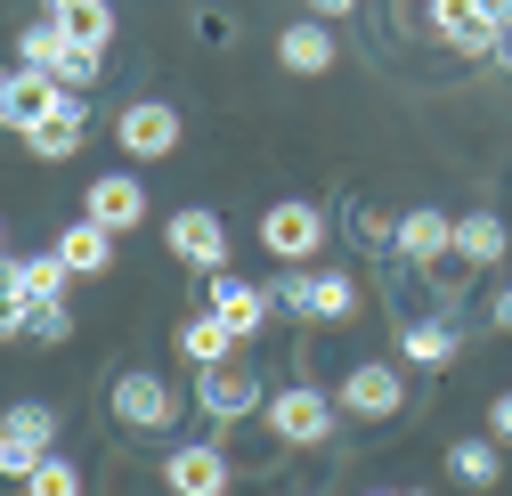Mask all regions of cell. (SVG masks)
Segmentation results:
<instances>
[{"mask_svg":"<svg viewBox=\"0 0 512 496\" xmlns=\"http://www.w3.org/2000/svg\"><path fill=\"white\" fill-rule=\"evenodd\" d=\"M196 407V391H179L171 375H155V366H122V375H106V415L114 431H139V440H179V415Z\"/></svg>","mask_w":512,"mask_h":496,"instance_id":"cell-1","label":"cell"},{"mask_svg":"<svg viewBox=\"0 0 512 496\" xmlns=\"http://www.w3.org/2000/svg\"><path fill=\"white\" fill-rule=\"evenodd\" d=\"M326 236H334V212L309 204V196H277V204L261 212V253H269L277 269H317Z\"/></svg>","mask_w":512,"mask_h":496,"instance_id":"cell-2","label":"cell"},{"mask_svg":"<svg viewBox=\"0 0 512 496\" xmlns=\"http://www.w3.org/2000/svg\"><path fill=\"white\" fill-rule=\"evenodd\" d=\"M261 415H269V431H277V448H326L334 423H342L334 391H317V383H277Z\"/></svg>","mask_w":512,"mask_h":496,"instance_id":"cell-3","label":"cell"},{"mask_svg":"<svg viewBox=\"0 0 512 496\" xmlns=\"http://www.w3.org/2000/svg\"><path fill=\"white\" fill-rule=\"evenodd\" d=\"M196 407H204L212 423H244V415H261V407H269L261 366H252L244 350H236V358H220V366H196Z\"/></svg>","mask_w":512,"mask_h":496,"instance_id":"cell-4","label":"cell"},{"mask_svg":"<svg viewBox=\"0 0 512 496\" xmlns=\"http://www.w3.org/2000/svg\"><path fill=\"white\" fill-rule=\"evenodd\" d=\"M163 244H171V261L179 269H196V277H220L228 269V220L212 204H179L163 220Z\"/></svg>","mask_w":512,"mask_h":496,"instance_id":"cell-5","label":"cell"},{"mask_svg":"<svg viewBox=\"0 0 512 496\" xmlns=\"http://www.w3.org/2000/svg\"><path fill=\"white\" fill-rule=\"evenodd\" d=\"M334 407L358 415V423H391V415H407V366H399V358H366V366H350L342 391H334Z\"/></svg>","mask_w":512,"mask_h":496,"instance_id":"cell-6","label":"cell"},{"mask_svg":"<svg viewBox=\"0 0 512 496\" xmlns=\"http://www.w3.org/2000/svg\"><path fill=\"white\" fill-rule=\"evenodd\" d=\"M179 139H187V122L163 98H131V106L114 114V147L131 155V163H163V155H179Z\"/></svg>","mask_w":512,"mask_h":496,"instance_id":"cell-7","label":"cell"},{"mask_svg":"<svg viewBox=\"0 0 512 496\" xmlns=\"http://www.w3.org/2000/svg\"><path fill=\"white\" fill-rule=\"evenodd\" d=\"M147 179L139 171H98L90 188H82V220H98V228H114V236H131V228H147Z\"/></svg>","mask_w":512,"mask_h":496,"instance_id":"cell-8","label":"cell"},{"mask_svg":"<svg viewBox=\"0 0 512 496\" xmlns=\"http://www.w3.org/2000/svg\"><path fill=\"white\" fill-rule=\"evenodd\" d=\"M163 488H171V496H228V488H236V464H228L220 440H179V448L163 456Z\"/></svg>","mask_w":512,"mask_h":496,"instance_id":"cell-9","label":"cell"},{"mask_svg":"<svg viewBox=\"0 0 512 496\" xmlns=\"http://www.w3.org/2000/svg\"><path fill=\"white\" fill-rule=\"evenodd\" d=\"M82 147H90V98L66 90V98L49 106V122H33V131H25V155H33V163H74Z\"/></svg>","mask_w":512,"mask_h":496,"instance_id":"cell-10","label":"cell"},{"mask_svg":"<svg viewBox=\"0 0 512 496\" xmlns=\"http://www.w3.org/2000/svg\"><path fill=\"white\" fill-rule=\"evenodd\" d=\"M391 261H399V269H439V261H456V220H447L439 204L399 212V244H391Z\"/></svg>","mask_w":512,"mask_h":496,"instance_id":"cell-11","label":"cell"},{"mask_svg":"<svg viewBox=\"0 0 512 496\" xmlns=\"http://www.w3.org/2000/svg\"><path fill=\"white\" fill-rule=\"evenodd\" d=\"M57 98H66V90H57L41 66H0V131H33V122H49V106Z\"/></svg>","mask_w":512,"mask_h":496,"instance_id":"cell-12","label":"cell"},{"mask_svg":"<svg viewBox=\"0 0 512 496\" xmlns=\"http://www.w3.org/2000/svg\"><path fill=\"white\" fill-rule=\"evenodd\" d=\"M204 309H212V318H228V326L252 342V334L269 326V309H277V301H269V285H244L236 269H220V277H204Z\"/></svg>","mask_w":512,"mask_h":496,"instance_id":"cell-13","label":"cell"},{"mask_svg":"<svg viewBox=\"0 0 512 496\" xmlns=\"http://www.w3.org/2000/svg\"><path fill=\"white\" fill-rule=\"evenodd\" d=\"M277 66H285V74H301V82L334 74V66H342V49H334V25H317V17H293V25L277 33Z\"/></svg>","mask_w":512,"mask_h":496,"instance_id":"cell-14","label":"cell"},{"mask_svg":"<svg viewBox=\"0 0 512 496\" xmlns=\"http://www.w3.org/2000/svg\"><path fill=\"white\" fill-rule=\"evenodd\" d=\"M464 358V334L447 318H399V366H423V375H439V366Z\"/></svg>","mask_w":512,"mask_h":496,"instance_id":"cell-15","label":"cell"},{"mask_svg":"<svg viewBox=\"0 0 512 496\" xmlns=\"http://www.w3.org/2000/svg\"><path fill=\"white\" fill-rule=\"evenodd\" d=\"M114 244H122L114 228H98V220H66V228L49 236V253L66 261L74 277H106V269H114Z\"/></svg>","mask_w":512,"mask_h":496,"instance_id":"cell-16","label":"cell"},{"mask_svg":"<svg viewBox=\"0 0 512 496\" xmlns=\"http://www.w3.org/2000/svg\"><path fill=\"white\" fill-rule=\"evenodd\" d=\"M431 33L464 57H496V25L480 17V0H431Z\"/></svg>","mask_w":512,"mask_h":496,"instance_id":"cell-17","label":"cell"},{"mask_svg":"<svg viewBox=\"0 0 512 496\" xmlns=\"http://www.w3.org/2000/svg\"><path fill=\"white\" fill-rule=\"evenodd\" d=\"M66 285H74V269L57 261V253H25V261H9V301H25V309L66 301Z\"/></svg>","mask_w":512,"mask_h":496,"instance_id":"cell-18","label":"cell"},{"mask_svg":"<svg viewBox=\"0 0 512 496\" xmlns=\"http://www.w3.org/2000/svg\"><path fill=\"white\" fill-rule=\"evenodd\" d=\"M504 253H512L504 212H464V220H456V261H464V269H504Z\"/></svg>","mask_w":512,"mask_h":496,"instance_id":"cell-19","label":"cell"},{"mask_svg":"<svg viewBox=\"0 0 512 496\" xmlns=\"http://www.w3.org/2000/svg\"><path fill=\"white\" fill-rule=\"evenodd\" d=\"M236 350H244V334H236L228 318H212V309L179 318V358H187V366H220V358H236Z\"/></svg>","mask_w":512,"mask_h":496,"instance_id":"cell-20","label":"cell"},{"mask_svg":"<svg viewBox=\"0 0 512 496\" xmlns=\"http://www.w3.org/2000/svg\"><path fill=\"white\" fill-rule=\"evenodd\" d=\"M447 480H456V488H472V496H488V488L504 480V448L488 440V431H472V440H456V448H447Z\"/></svg>","mask_w":512,"mask_h":496,"instance_id":"cell-21","label":"cell"},{"mask_svg":"<svg viewBox=\"0 0 512 496\" xmlns=\"http://www.w3.org/2000/svg\"><path fill=\"white\" fill-rule=\"evenodd\" d=\"M49 17L74 49H114V0H49Z\"/></svg>","mask_w":512,"mask_h":496,"instance_id":"cell-22","label":"cell"},{"mask_svg":"<svg viewBox=\"0 0 512 496\" xmlns=\"http://www.w3.org/2000/svg\"><path fill=\"white\" fill-rule=\"evenodd\" d=\"M358 301H366V293H358L350 269H317V277H309V326H350Z\"/></svg>","mask_w":512,"mask_h":496,"instance_id":"cell-23","label":"cell"},{"mask_svg":"<svg viewBox=\"0 0 512 496\" xmlns=\"http://www.w3.org/2000/svg\"><path fill=\"white\" fill-rule=\"evenodd\" d=\"M57 423H66V415H57L49 399H17V407H0V440H25V448H57Z\"/></svg>","mask_w":512,"mask_h":496,"instance_id":"cell-24","label":"cell"},{"mask_svg":"<svg viewBox=\"0 0 512 496\" xmlns=\"http://www.w3.org/2000/svg\"><path fill=\"white\" fill-rule=\"evenodd\" d=\"M98 74H106V49H74V41H66V49L49 57V82H57V90H82V98H90Z\"/></svg>","mask_w":512,"mask_h":496,"instance_id":"cell-25","label":"cell"},{"mask_svg":"<svg viewBox=\"0 0 512 496\" xmlns=\"http://www.w3.org/2000/svg\"><path fill=\"white\" fill-rule=\"evenodd\" d=\"M342 228L366 244V253H391V244H399V220H391V212H374L366 196H350V204H342Z\"/></svg>","mask_w":512,"mask_h":496,"instance_id":"cell-26","label":"cell"},{"mask_svg":"<svg viewBox=\"0 0 512 496\" xmlns=\"http://www.w3.org/2000/svg\"><path fill=\"white\" fill-rule=\"evenodd\" d=\"M57 49H66V33H57V17L41 9V17L17 33V66H41V74H49V57H57Z\"/></svg>","mask_w":512,"mask_h":496,"instance_id":"cell-27","label":"cell"},{"mask_svg":"<svg viewBox=\"0 0 512 496\" xmlns=\"http://www.w3.org/2000/svg\"><path fill=\"white\" fill-rule=\"evenodd\" d=\"M25 496H82V472H74V456H57V448H49V456L33 464V480H25Z\"/></svg>","mask_w":512,"mask_h":496,"instance_id":"cell-28","label":"cell"},{"mask_svg":"<svg viewBox=\"0 0 512 496\" xmlns=\"http://www.w3.org/2000/svg\"><path fill=\"white\" fill-rule=\"evenodd\" d=\"M25 342H41V350L74 342V309H66V301H49V309H25Z\"/></svg>","mask_w":512,"mask_h":496,"instance_id":"cell-29","label":"cell"},{"mask_svg":"<svg viewBox=\"0 0 512 496\" xmlns=\"http://www.w3.org/2000/svg\"><path fill=\"white\" fill-rule=\"evenodd\" d=\"M309 277L317 269H277V285H269V301L285 309V318H301V326H309Z\"/></svg>","mask_w":512,"mask_h":496,"instance_id":"cell-30","label":"cell"},{"mask_svg":"<svg viewBox=\"0 0 512 496\" xmlns=\"http://www.w3.org/2000/svg\"><path fill=\"white\" fill-rule=\"evenodd\" d=\"M33 464H41V448H25V440H0V480H33Z\"/></svg>","mask_w":512,"mask_h":496,"instance_id":"cell-31","label":"cell"},{"mask_svg":"<svg viewBox=\"0 0 512 496\" xmlns=\"http://www.w3.org/2000/svg\"><path fill=\"white\" fill-rule=\"evenodd\" d=\"M488 440H496V448H512V391H496V399H488Z\"/></svg>","mask_w":512,"mask_h":496,"instance_id":"cell-32","label":"cell"},{"mask_svg":"<svg viewBox=\"0 0 512 496\" xmlns=\"http://www.w3.org/2000/svg\"><path fill=\"white\" fill-rule=\"evenodd\" d=\"M358 9V0H301V17H317V25H342Z\"/></svg>","mask_w":512,"mask_h":496,"instance_id":"cell-33","label":"cell"},{"mask_svg":"<svg viewBox=\"0 0 512 496\" xmlns=\"http://www.w3.org/2000/svg\"><path fill=\"white\" fill-rule=\"evenodd\" d=\"M0 342H25V301L0 293Z\"/></svg>","mask_w":512,"mask_h":496,"instance_id":"cell-34","label":"cell"},{"mask_svg":"<svg viewBox=\"0 0 512 496\" xmlns=\"http://www.w3.org/2000/svg\"><path fill=\"white\" fill-rule=\"evenodd\" d=\"M488 326H496V334H512V277H504V285H496V301H488Z\"/></svg>","mask_w":512,"mask_h":496,"instance_id":"cell-35","label":"cell"},{"mask_svg":"<svg viewBox=\"0 0 512 496\" xmlns=\"http://www.w3.org/2000/svg\"><path fill=\"white\" fill-rule=\"evenodd\" d=\"M496 66H504V74H512V33H504V41H496Z\"/></svg>","mask_w":512,"mask_h":496,"instance_id":"cell-36","label":"cell"},{"mask_svg":"<svg viewBox=\"0 0 512 496\" xmlns=\"http://www.w3.org/2000/svg\"><path fill=\"white\" fill-rule=\"evenodd\" d=\"M0 253H9V220H0Z\"/></svg>","mask_w":512,"mask_h":496,"instance_id":"cell-37","label":"cell"},{"mask_svg":"<svg viewBox=\"0 0 512 496\" xmlns=\"http://www.w3.org/2000/svg\"><path fill=\"white\" fill-rule=\"evenodd\" d=\"M399 496H423V488H399Z\"/></svg>","mask_w":512,"mask_h":496,"instance_id":"cell-38","label":"cell"}]
</instances>
